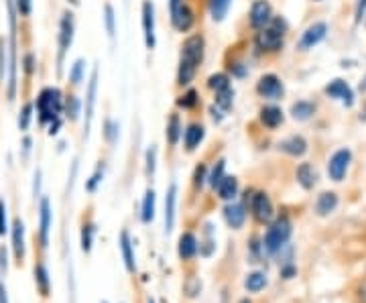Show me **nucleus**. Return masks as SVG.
<instances>
[{"mask_svg":"<svg viewBox=\"0 0 366 303\" xmlns=\"http://www.w3.org/2000/svg\"><path fill=\"white\" fill-rule=\"evenodd\" d=\"M204 51H206V41L202 35H191L183 41L180 68H177V84L180 86L191 84V79L195 77V72H198V66L204 61Z\"/></svg>","mask_w":366,"mask_h":303,"instance_id":"1","label":"nucleus"},{"mask_svg":"<svg viewBox=\"0 0 366 303\" xmlns=\"http://www.w3.org/2000/svg\"><path fill=\"white\" fill-rule=\"evenodd\" d=\"M64 110V102H61V92L57 88H45L41 90L39 98H37V113L39 120L43 124L53 122L59 118V114Z\"/></svg>","mask_w":366,"mask_h":303,"instance_id":"2","label":"nucleus"},{"mask_svg":"<svg viewBox=\"0 0 366 303\" xmlns=\"http://www.w3.org/2000/svg\"><path fill=\"white\" fill-rule=\"evenodd\" d=\"M289 238H291V222H289L287 216H281L273 226L267 230L262 246L269 255H277L285 248Z\"/></svg>","mask_w":366,"mask_h":303,"instance_id":"3","label":"nucleus"},{"mask_svg":"<svg viewBox=\"0 0 366 303\" xmlns=\"http://www.w3.org/2000/svg\"><path fill=\"white\" fill-rule=\"evenodd\" d=\"M283 31H285V23L281 19H275L273 25L258 29L255 37V45L264 51V53H275L283 47Z\"/></svg>","mask_w":366,"mask_h":303,"instance_id":"4","label":"nucleus"},{"mask_svg":"<svg viewBox=\"0 0 366 303\" xmlns=\"http://www.w3.org/2000/svg\"><path fill=\"white\" fill-rule=\"evenodd\" d=\"M8 17H10V76H8V98H15L17 90V14H15V0H8Z\"/></svg>","mask_w":366,"mask_h":303,"instance_id":"5","label":"nucleus"},{"mask_svg":"<svg viewBox=\"0 0 366 303\" xmlns=\"http://www.w3.org/2000/svg\"><path fill=\"white\" fill-rule=\"evenodd\" d=\"M73 31H75V23H73V12L66 10L61 21H59V70H61V63H64V57L66 53L70 51L73 43Z\"/></svg>","mask_w":366,"mask_h":303,"instance_id":"6","label":"nucleus"},{"mask_svg":"<svg viewBox=\"0 0 366 303\" xmlns=\"http://www.w3.org/2000/svg\"><path fill=\"white\" fill-rule=\"evenodd\" d=\"M256 94L264 100H279L285 94L283 81L275 74H267L256 81Z\"/></svg>","mask_w":366,"mask_h":303,"instance_id":"7","label":"nucleus"},{"mask_svg":"<svg viewBox=\"0 0 366 303\" xmlns=\"http://www.w3.org/2000/svg\"><path fill=\"white\" fill-rule=\"evenodd\" d=\"M350 161H352V153L350 149H340L331 155L328 163V175L329 179L334 182H342L346 177V171L350 167Z\"/></svg>","mask_w":366,"mask_h":303,"instance_id":"8","label":"nucleus"},{"mask_svg":"<svg viewBox=\"0 0 366 303\" xmlns=\"http://www.w3.org/2000/svg\"><path fill=\"white\" fill-rule=\"evenodd\" d=\"M251 212H253L256 222H260V224H264L273 218V204L267 193L256 191L251 195Z\"/></svg>","mask_w":366,"mask_h":303,"instance_id":"9","label":"nucleus"},{"mask_svg":"<svg viewBox=\"0 0 366 303\" xmlns=\"http://www.w3.org/2000/svg\"><path fill=\"white\" fill-rule=\"evenodd\" d=\"M251 25L255 29H264L271 21H273V10H271V4L267 0H255L253 6H251Z\"/></svg>","mask_w":366,"mask_h":303,"instance_id":"10","label":"nucleus"},{"mask_svg":"<svg viewBox=\"0 0 366 303\" xmlns=\"http://www.w3.org/2000/svg\"><path fill=\"white\" fill-rule=\"evenodd\" d=\"M141 17H143V35H145V45L146 49H155V6L151 0L143 2V10H141Z\"/></svg>","mask_w":366,"mask_h":303,"instance_id":"11","label":"nucleus"},{"mask_svg":"<svg viewBox=\"0 0 366 303\" xmlns=\"http://www.w3.org/2000/svg\"><path fill=\"white\" fill-rule=\"evenodd\" d=\"M326 33H328V25L326 23H314L311 27L305 29V33L299 39V49L301 51L314 49L320 41H324Z\"/></svg>","mask_w":366,"mask_h":303,"instance_id":"12","label":"nucleus"},{"mask_svg":"<svg viewBox=\"0 0 366 303\" xmlns=\"http://www.w3.org/2000/svg\"><path fill=\"white\" fill-rule=\"evenodd\" d=\"M96 92H98V70L92 72L90 84H88V94H86V124H84L86 137L90 133V126H92V116H94V106H96Z\"/></svg>","mask_w":366,"mask_h":303,"instance_id":"13","label":"nucleus"},{"mask_svg":"<svg viewBox=\"0 0 366 303\" xmlns=\"http://www.w3.org/2000/svg\"><path fill=\"white\" fill-rule=\"evenodd\" d=\"M49 228H51V204L47 197L41 199L39 204V238L41 246H47L49 242Z\"/></svg>","mask_w":366,"mask_h":303,"instance_id":"14","label":"nucleus"},{"mask_svg":"<svg viewBox=\"0 0 366 303\" xmlns=\"http://www.w3.org/2000/svg\"><path fill=\"white\" fill-rule=\"evenodd\" d=\"M326 94L329 98H336V100H342L346 106H352L354 102V94L350 90V86L344 81V79H334L326 86Z\"/></svg>","mask_w":366,"mask_h":303,"instance_id":"15","label":"nucleus"},{"mask_svg":"<svg viewBox=\"0 0 366 303\" xmlns=\"http://www.w3.org/2000/svg\"><path fill=\"white\" fill-rule=\"evenodd\" d=\"M171 23H173V27H175L180 33H187V31L193 27V23H195L193 10H191L187 4H182V6L171 14Z\"/></svg>","mask_w":366,"mask_h":303,"instance_id":"16","label":"nucleus"},{"mask_svg":"<svg viewBox=\"0 0 366 303\" xmlns=\"http://www.w3.org/2000/svg\"><path fill=\"white\" fill-rule=\"evenodd\" d=\"M224 220H226V224L230 228H234V230H238V228H242L244 224V220H247V210H244V206L242 204H228L226 208H224Z\"/></svg>","mask_w":366,"mask_h":303,"instance_id":"17","label":"nucleus"},{"mask_svg":"<svg viewBox=\"0 0 366 303\" xmlns=\"http://www.w3.org/2000/svg\"><path fill=\"white\" fill-rule=\"evenodd\" d=\"M120 253H122V261L128 273H135L137 271V261H135V248H133V240H131V234L126 230L120 232Z\"/></svg>","mask_w":366,"mask_h":303,"instance_id":"18","label":"nucleus"},{"mask_svg":"<svg viewBox=\"0 0 366 303\" xmlns=\"http://www.w3.org/2000/svg\"><path fill=\"white\" fill-rule=\"evenodd\" d=\"M175 204H177V186L171 184L165 193V230L171 232L175 226Z\"/></svg>","mask_w":366,"mask_h":303,"instance_id":"19","label":"nucleus"},{"mask_svg":"<svg viewBox=\"0 0 366 303\" xmlns=\"http://www.w3.org/2000/svg\"><path fill=\"white\" fill-rule=\"evenodd\" d=\"M12 251H15V259L21 263L25 257V226L21 218H15L12 222Z\"/></svg>","mask_w":366,"mask_h":303,"instance_id":"20","label":"nucleus"},{"mask_svg":"<svg viewBox=\"0 0 366 303\" xmlns=\"http://www.w3.org/2000/svg\"><path fill=\"white\" fill-rule=\"evenodd\" d=\"M200 251V244H198V238L191 234V232H183L180 236V244H177V253L183 261H189L198 255Z\"/></svg>","mask_w":366,"mask_h":303,"instance_id":"21","label":"nucleus"},{"mask_svg":"<svg viewBox=\"0 0 366 303\" xmlns=\"http://www.w3.org/2000/svg\"><path fill=\"white\" fill-rule=\"evenodd\" d=\"M204 137H206V128H204L202 124H189V126L185 128V135H183V145H185V149L189 153L195 151V149L200 147V143L204 141Z\"/></svg>","mask_w":366,"mask_h":303,"instance_id":"22","label":"nucleus"},{"mask_svg":"<svg viewBox=\"0 0 366 303\" xmlns=\"http://www.w3.org/2000/svg\"><path fill=\"white\" fill-rule=\"evenodd\" d=\"M260 122L267 126V128H277V126H281L283 124V110L279 108V106H264L262 110H260Z\"/></svg>","mask_w":366,"mask_h":303,"instance_id":"23","label":"nucleus"},{"mask_svg":"<svg viewBox=\"0 0 366 303\" xmlns=\"http://www.w3.org/2000/svg\"><path fill=\"white\" fill-rule=\"evenodd\" d=\"M279 149L283 153H287V155H291V157H301V155H305V151H307V141H305L303 137L295 135V137L285 139V141L279 145Z\"/></svg>","mask_w":366,"mask_h":303,"instance_id":"24","label":"nucleus"},{"mask_svg":"<svg viewBox=\"0 0 366 303\" xmlns=\"http://www.w3.org/2000/svg\"><path fill=\"white\" fill-rule=\"evenodd\" d=\"M183 135L182 120H180V114H171L169 120H167V128H165V139L171 147H175L180 143V137Z\"/></svg>","mask_w":366,"mask_h":303,"instance_id":"25","label":"nucleus"},{"mask_svg":"<svg viewBox=\"0 0 366 303\" xmlns=\"http://www.w3.org/2000/svg\"><path fill=\"white\" fill-rule=\"evenodd\" d=\"M336 208H338V195L334 191H324L322 195H318V202H316L318 216H328Z\"/></svg>","mask_w":366,"mask_h":303,"instance_id":"26","label":"nucleus"},{"mask_svg":"<svg viewBox=\"0 0 366 303\" xmlns=\"http://www.w3.org/2000/svg\"><path fill=\"white\" fill-rule=\"evenodd\" d=\"M297 182L303 190H314L316 182H318V175H316V169L309 165V163H301L297 167Z\"/></svg>","mask_w":366,"mask_h":303,"instance_id":"27","label":"nucleus"},{"mask_svg":"<svg viewBox=\"0 0 366 303\" xmlns=\"http://www.w3.org/2000/svg\"><path fill=\"white\" fill-rule=\"evenodd\" d=\"M35 283L39 293H41L43 297H49V293H51V279H49L47 266L43 265V263L35 265Z\"/></svg>","mask_w":366,"mask_h":303,"instance_id":"28","label":"nucleus"},{"mask_svg":"<svg viewBox=\"0 0 366 303\" xmlns=\"http://www.w3.org/2000/svg\"><path fill=\"white\" fill-rule=\"evenodd\" d=\"M216 190H218V195L224 202H232L238 193V179L236 177H224Z\"/></svg>","mask_w":366,"mask_h":303,"instance_id":"29","label":"nucleus"},{"mask_svg":"<svg viewBox=\"0 0 366 303\" xmlns=\"http://www.w3.org/2000/svg\"><path fill=\"white\" fill-rule=\"evenodd\" d=\"M244 287H247V291H251V293L262 291V289L267 287V275L260 273V271H255V273L247 275V279H244Z\"/></svg>","mask_w":366,"mask_h":303,"instance_id":"30","label":"nucleus"},{"mask_svg":"<svg viewBox=\"0 0 366 303\" xmlns=\"http://www.w3.org/2000/svg\"><path fill=\"white\" fill-rule=\"evenodd\" d=\"M155 218V191L146 190L143 197V206H141V220L148 224Z\"/></svg>","mask_w":366,"mask_h":303,"instance_id":"31","label":"nucleus"},{"mask_svg":"<svg viewBox=\"0 0 366 303\" xmlns=\"http://www.w3.org/2000/svg\"><path fill=\"white\" fill-rule=\"evenodd\" d=\"M314 113H316V104H311L307 100H299L291 106V114L295 120H307Z\"/></svg>","mask_w":366,"mask_h":303,"instance_id":"32","label":"nucleus"},{"mask_svg":"<svg viewBox=\"0 0 366 303\" xmlns=\"http://www.w3.org/2000/svg\"><path fill=\"white\" fill-rule=\"evenodd\" d=\"M232 0H210V14L214 21H222L230 8Z\"/></svg>","mask_w":366,"mask_h":303,"instance_id":"33","label":"nucleus"},{"mask_svg":"<svg viewBox=\"0 0 366 303\" xmlns=\"http://www.w3.org/2000/svg\"><path fill=\"white\" fill-rule=\"evenodd\" d=\"M94 234H96V226H94V224H84V226H81V251H84V253H90V251H92Z\"/></svg>","mask_w":366,"mask_h":303,"instance_id":"34","label":"nucleus"},{"mask_svg":"<svg viewBox=\"0 0 366 303\" xmlns=\"http://www.w3.org/2000/svg\"><path fill=\"white\" fill-rule=\"evenodd\" d=\"M224 169H226V161H224V159H220L218 163L214 165V169H212V173L208 175V184H210V186H212L214 190L218 188L220 182H222V179L226 177V175H224Z\"/></svg>","mask_w":366,"mask_h":303,"instance_id":"35","label":"nucleus"},{"mask_svg":"<svg viewBox=\"0 0 366 303\" xmlns=\"http://www.w3.org/2000/svg\"><path fill=\"white\" fill-rule=\"evenodd\" d=\"M232 96H234L232 88H226V90H222V92H216V104H218L220 110L228 113V110L232 108Z\"/></svg>","mask_w":366,"mask_h":303,"instance_id":"36","label":"nucleus"},{"mask_svg":"<svg viewBox=\"0 0 366 303\" xmlns=\"http://www.w3.org/2000/svg\"><path fill=\"white\" fill-rule=\"evenodd\" d=\"M208 88L214 92H222V90L230 88V77L226 74H214V76L208 77Z\"/></svg>","mask_w":366,"mask_h":303,"instance_id":"37","label":"nucleus"},{"mask_svg":"<svg viewBox=\"0 0 366 303\" xmlns=\"http://www.w3.org/2000/svg\"><path fill=\"white\" fill-rule=\"evenodd\" d=\"M104 27H106L108 37L114 39V35H116V17H114V8L110 4L104 6Z\"/></svg>","mask_w":366,"mask_h":303,"instance_id":"38","label":"nucleus"},{"mask_svg":"<svg viewBox=\"0 0 366 303\" xmlns=\"http://www.w3.org/2000/svg\"><path fill=\"white\" fill-rule=\"evenodd\" d=\"M79 113H81L79 100H77L75 96H68V100H66V114H68V118H70V120H77Z\"/></svg>","mask_w":366,"mask_h":303,"instance_id":"39","label":"nucleus"},{"mask_svg":"<svg viewBox=\"0 0 366 303\" xmlns=\"http://www.w3.org/2000/svg\"><path fill=\"white\" fill-rule=\"evenodd\" d=\"M84 72H86V61L77 59L72 66V72H70V81H72L73 86H77L84 79Z\"/></svg>","mask_w":366,"mask_h":303,"instance_id":"40","label":"nucleus"},{"mask_svg":"<svg viewBox=\"0 0 366 303\" xmlns=\"http://www.w3.org/2000/svg\"><path fill=\"white\" fill-rule=\"evenodd\" d=\"M102 177H104V165H98V167H96V171H94V175L88 179V184H86V190L90 191V193H94V191L98 190V186H100Z\"/></svg>","mask_w":366,"mask_h":303,"instance_id":"41","label":"nucleus"},{"mask_svg":"<svg viewBox=\"0 0 366 303\" xmlns=\"http://www.w3.org/2000/svg\"><path fill=\"white\" fill-rule=\"evenodd\" d=\"M177 104H180L182 108H195V106H198V92H195V90H187L183 96H180Z\"/></svg>","mask_w":366,"mask_h":303,"instance_id":"42","label":"nucleus"},{"mask_svg":"<svg viewBox=\"0 0 366 303\" xmlns=\"http://www.w3.org/2000/svg\"><path fill=\"white\" fill-rule=\"evenodd\" d=\"M104 139L108 141L110 145L116 143V139H118V124L114 120H106V124H104Z\"/></svg>","mask_w":366,"mask_h":303,"instance_id":"43","label":"nucleus"},{"mask_svg":"<svg viewBox=\"0 0 366 303\" xmlns=\"http://www.w3.org/2000/svg\"><path fill=\"white\" fill-rule=\"evenodd\" d=\"M145 163H146V175L153 177L155 175V167H157V149L151 147L145 155Z\"/></svg>","mask_w":366,"mask_h":303,"instance_id":"44","label":"nucleus"},{"mask_svg":"<svg viewBox=\"0 0 366 303\" xmlns=\"http://www.w3.org/2000/svg\"><path fill=\"white\" fill-rule=\"evenodd\" d=\"M31 113H33V106H31V104H25L23 110H21V116H19V128H21V130H27V128H29Z\"/></svg>","mask_w":366,"mask_h":303,"instance_id":"45","label":"nucleus"},{"mask_svg":"<svg viewBox=\"0 0 366 303\" xmlns=\"http://www.w3.org/2000/svg\"><path fill=\"white\" fill-rule=\"evenodd\" d=\"M206 179H208V177H206V165L200 163V165L195 167V171H193V186H195V188H202Z\"/></svg>","mask_w":366,"mask_h":303,"instance_id":"46","label":"nucleus"},{"mask_svg":"<svg viewBox=\"0 0 366 303\" xmlns=\"http://www.w3.org/2000/svg\"><path fill=\"white\" fill-rule=\"evenodd\" d=\"M15 4H17L21 17H29L33 10V0H15Z\"/></svg>","mask_w":366,"mask_h":303,"instance_id":"47","label":"nucleus"},{"mask_svg":"<svg viewBox=\"0 0 366 303\" xmlns=\"http://www.w3.org/2000/svg\"><path fill=\"white\" fill-rule=\"evenodd\" d=\"M8 230V224H6V204L4 199H0V236H4Z\"/></svg>","mask_w":366,"mask_h":303,"instance_id":"48","label":"nucleus"},{"mask_svg":"<svg viewBox=\"0 0 366 303\" xmlns=\"http://www.w3.org/2000/svg\"><path fill=\"white\" fill-rule=\"evenodd\" d=\"M295 271H297V268H295V265L287 263V265L281 266V277H283V279H291L293 275H295Z\"/></svg>","mask_w":366,"mask_h":303,"instance_id":"49","label":"nucleus"},{"mask_svg":"<svg viewBox=\"0 0 366 303\" xmlns=\"http://www.w3.org/2000/svg\"><path fill=\"white\" fill-rule=\"evenodd\" d=\"M33 70H35V57H33V53H29V55H25V72L33 74Z\"/></svg>","mask_w":366,"mask_h":303,"instance_id":"50","label":"nucleus"},{"mask_svg":"<svg viewBox=\"0 0 366 303\" xmlns=\"http://www.w3.org/2000/svg\"><path fill=\"white\" fill-rule=\"evenodd\" d=\"M365 10H366V0H358V4H356V23H360V21H363Z\"/></svg>","mask_w":366,"mask_h":303,"instance_id":"51","label":"nucleus"},{"mask_svg":"<svg viewBox=\"0 0 366 303\" xmlns=\"http://www.w3.org/2000/svg\"><path fill=\"white\" fill-rule=\"evenodd\" d=\"M183 4V0H169V10H171V14L180 8Z\"/></svg>","mask_w":366,"mask_h":303,"instance_id":"52","label":"nucleus"},{"mask_svg":"<svg viewBox=\"0 0 366 303\" xmlns=\"http://www.w3.org/2000/svg\"><path fill=\"white\" fill-rule=\"evenodd\" d=\"M358 300H360V303H366V283L358 287Z\"/></svg>","mask_w":366,"mask_h":303,"instance_id":"53","label":"nucleus"},{"mask_svg":"<svg viewBox=\"0 0 366 303\" xmlns=\"http://www.w3.org/2000/svg\"><path fill=\"white\" fill-rule=\"evenodd\" d=\"M6 265H8V263H6V251H4V248H0V268H4V271H6Z\"/></svg>","mask_w":366,"mask_h":303,"instance_id":"54","label":"nucleus"},{"mask_svg":"<svg viewBox=\"0 0 366 303\" xmlns=\"http://www.w3.org/2000/svg\"><path fill=\"white\" fill-rule=\"evenodd\" d=\"M0 303H8V297H6V289H4L2 281H0Z\"/></svg>","mask_w":366,"mask_h":303,"instance_id":"55","label":"nucleus"},{"mask_svg":"<svg viewBox=\"0 0 366 303\" xmlns=\"http://www.w3.org/2000/svg\"><path fill=\"white\" fill-rule=\"evenodd\" d=\"M240 303H251V302H249V300H242V302H240Z\"/></svg>","mask_w":366,"mask_h":303,"instance_id":"56","label":"nucleus"},{"mask_svg":"<svg viewBox=\"0 0 366 303\" xmlns=\"http://www.w3.org/2000/svg\"><path fill=\"white\" fill-rule=\"evenodd\" d=\"M148 303H155V302H153V300H148Z\"/></svg>","mask_w":366,"mask_h":303,"instance_id":"57","label":"nucleus"},{"mask_svg":"<svg viewBox=\"0 0 366 303\" xmlns=\"http://www.w3.org/2000/svg\"><path fill=\"white\" fill-rule=\"evenodd\" d=\"M104 303H106V302H104Z\"/></svg>","mask_w":366,"mask_h":303,"instance_id":"58","label":"nucleus"}]
</instances>
